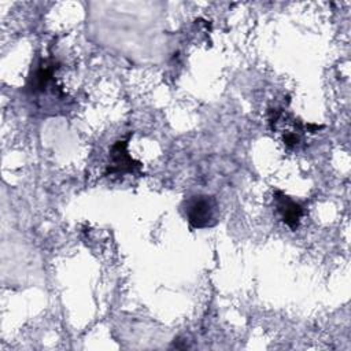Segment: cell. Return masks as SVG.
<instances>
[{
    "instance_id": "cell-2",
    "label": "cell",
    "mask_w": 351,
    "mask_h": 351,
    "mask_svg": "<svg viewBox=\"0 0 351 351\" xmlns=\"http://www.w3.org/2000/svg\"><path fill=\"white\" fill-rule=\"evenodd\" d=\"M59 69V63L52 58H37L30 67L25 90L30 96H38L48 93L51 89L55 92V73Z\"/></svg>"
},
{
    "instance_id": "cell-4",
    "label": "cell",
    "mask_w": 351,
    "mask_h": 351,
    "mask_svg": "<svg viewBox=\"0 0 351 351\" xmlns=\"http://www.w3.org/2000/svg\"><path fill=\"white\" fill-rule=\"evenodd\" d=\"M273 200L276 206V211L280 215L281 221L291 229L296 230L300 225L302 217L304 215V206L288 195H285L282 191L276 189L273 193Z\"/></svg>"
},
{
    "instance_id": "cell-3",
    "label": "cell",
    "mask_w": 351,
    "mask_h": 351,
    "mask_svg": "<svg viewBox=\"0 0 351 351\" xmlns=\"http://www.w3.org/2000/svg\"><path fill=\"white\" fill-rule=\"evenodd\" d=\"M128 136L123 140H117L108 154V162L106 166L104 176H125V174H140L143 169V163L133 159L128 151Z\"/></svg>"
},
{
    "instance_id": "cell-1",
    "label": "cell",
    "mask_w": 351,
    "mask_h": 351,
    "mask_svg": "<svg viewBox=\"0 0 351 351\" xmlns=\"http://www.w3.org/2000/svg\"><path fill=\"white\" fill-rule=\"evenodd\" d=\"M181 211L193 229H207L218 223L219 204L213 195L192 193L185 196Z\"/></svg>"
}]
</instances>
